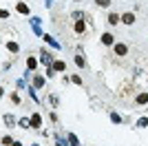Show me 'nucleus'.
<instances>
[{
  "mask_svg": "<svg viewBox=\"0 0 148 146\" xmlns=\"http://www.w3.org/2000/svg\"><path fill=\"white\" fill-rule=\"evenodd\" d=\"M40 124H42V115H40V113H33L31 120H29V126L31 128H40Z\"/></svg>",
  "mask_w": 148,
  "mask_h": 146,
  "instance_id": "obj_1",
  "label": "nucleus"
},
{
  "mask_svg": "<svg viewBox=\"0 0 148 146\" xmlns=\"http://www.w3.org/2000/svg\"><path fill=\"white\" fill-rule=\"evenodd\" d=\"M42 40H44V42H49L51 47L60 49V42H58V40H56V38H53V36H49V33H44V36H42Z\"/></svg>",
  "mask_w": 148,
  "mask_h": 146,
  "instance_id": "obj_2",
  "label": "nucleus"
},
{
  "mask_svg": "<svg viewBox=\"0 0 148 146\" xmlns=\"http://www.w3.org/2000/svg\"><path fill=\"white\" fill-rule=\"evenodd\" d=\"M135 104H137V106H144V104H148V93H139V95L135 97Z\"/></svg>",
  "mask_w": 148,
  "mask_h": 146,
  "instance_id": "obj_3",
  "label": "nucleus"
},
{
  "mask_svg": "<svg viewBox=\"0 0 148 146\" xmlns=\"http://www.w3.org/2000/svg\"><path fill=\"white\" fill-rule=\"evenodd\" d=\"M31 27L36 31V36H42V29H40V18H31Z\"/></svg>",
  "mask_w": 148,
  "mask_h": 146,
  "instance_id": "obj_4",
  "label": "nucleus"
},
{
  "mask_svg": "<svg viewBox=\"0 0 148 146\" xmlns=\"http://www.w3.org/2000/svg\"><path fill=\"white\" fill-rule=\"evenodd\" d=\"M128 53V47H126V44H115V55H126Z\"/></svg>",
  "mask_w": 148,
  "mask_h": 146,
  "instance_id": "obj_5",
  "label": "nucleus"
},
{
  "mask_svg": "<svg viewBox=\"0 0 148 146\" xmlns=\"http://www.w3.org/2000/svg\"><path fill=\"white\" fill-rule=\"evenodd\" d=\"M51 69H53V71H64V69H66V64H64V62H62V60H53V64H51Z\"/></svg>",
  "mask_w": 148,
  "mask_h": 146,
  "instance_id": "obj_6",
  "label": "nucleus"
},
{
  "mask_svg": "<svg viewBox=\"0 0 148 146\" xmlns=\"http://www.w3.org/2000/svg\"><path fill=\"white\" fill-rule=\"evenodd\" d=\"M40 60L44 62V64H53V58H51L49 51H42V55H40Z\"/></svg>",
  "mask_w": 148,
  "mask_h": 146,
  "instance_id": "obj_7",
  "label": "nucleus"
},
{
  "mask_svg": "<svg viewBox=\"0 0 148 146\" xmlns=\"http://www.w3.org/2000/svg\"><path fill=\"white\" fill-rule=\"evenodd\" d=\"M106 22H108V24H117V22H122V18H119L117 13H108V18H106Z\"/></svg>",
  "mask_w": 148,
  "mask_h": 146,
  "instance_id": "obj_8",
  "label": "nucleus"
},
{
  "mask_svg": "<svg viewBox=\"0 0 148 146\" xmlns=\"http://www.w3.org/2000/svg\"><path fill=\"white\" fill-rule=\"evenodd\" d=\"M40 86H44V78L42 75H36L33 78V89H40Z\"/></svg>",
  "mask_w": 148,
  "mask_h": 146,
  "instance_id": "obj_9",
  "label": "nucleus"
},
{
  "mask_svg": "<svg viewBox=\"0 0 148 146\" xmlns=\"http://www.w3.org/2000/svg\"><path fill=\"white\" fill-rule=\"evenodd\" d=\"M122 22L133 24V22H135V16H133V13H124V16H122Z\"/></svg>",
  "mask_w": 148,
  "mask_h": 146,
  "instance_id": "obj_10",
  "label": "nucleus"
},
{
  "mask_svg": "<svg viewBox=\"0 0 148 146\" xmlns=\"http://www.w3.org/2000/svg\"><path fill=\"white\" fill-rule=\"evenodd\" d=\"M75 64H77V67H86V62H84V58H82V53H80V51L75 53Z\"/></svg>",
  "mask_w": 148,
  "mask_h": 146,
  "instance_id": "obj_11",
  "label": "nucleus"
},
{
  "mask_svg": "<svg viewBox=\"0 0 148 146\" xmlns=\"http://www.w3.org/2000/svg\"><path fill=\"white\" fill-rule=\"evenodd\" d=\"M102 42H104L106 47H111V44H113V36H111V33H104V36H102Z\"/></svg>",
  "mask_w": 148,
  "mask_h": 146,
  "instance_id": "obj_12",
  "label": "nucleus"
},
{
  "mask_svg": "<svg viewBox=\"0 0 148 146\" xmlns=\"http://www.w3.org/2000/svg\"><path fill=\"white\" fill-rule=\"evenodd\" d=\"M7 49H9V51H11V53H18V42H7Z\"/></svg>",
  "mask_w": 148,
  "mask_h": 146,
  "instance_id": "obj_13",
  "label": "nucleus"
},
{
  "mask_svg": "<svg viewBox=\"0 0 148 146\" xmlns=\"http://www.w3.org/2000/svg\"><path fill=\"white\" fill-rule=\"evenodd\" d=\"M27 67H29V71H33V69L38 67V60L36 58H29V60H27Z\"/></svg>",
  "mask_w": 148,
  "mask_h": 146,
  "instance_id": "obj_14",
  "label": "nucleus"
},
{
  "mask_svg": "<svg viewBox=\"0 0 148 146\" xmlns=\"http://www.w3.org/2000/svg\"><path fill=\"white\" fill-rule=\"evenodd\" d=\"M18 11H20V13H25V16H27V13H29V7H27L25 2H18Z\"/></svg>",
  "mask_w": 148,
  "mask_h": 146,
  "instance_id": "obj_15",
  "label": "nucleus"
},
{
  "mask_svg": "<svg viewBox=\"0 0 148 146\" xmlns=\"http://www.w3.org/2000/svg\"><path fill=\"white\" fill-rule=\"evenodd\" d=\"M69 142H71V146H77V144H80V142H77V137H75L73 133L69 135Z\"/></svg>",
  "mask_w": 148,
  "mask_h": 146,
  "instance_id": "obj_16",
  "label": "nucleus"
},
{
  "mask_svg": "<svg viewBox=\"0 0 148 146\" xmlns=\"http://www.w3.org/2000/svg\"><path fill=\"white\" fill-rule=\"evenodd\" d=\"M95 2H97V7H108L111 5V0H95Z\"/></svg>",
  "mask_w": 148,
  "mask_h": 146,
  "instance_id": "obj_17",
  "label": "nucleus"
},
{
  "mask_svg": "<svg viewBox=\"0 0 148 146\" xmlns=\"http://www.w3.org/2000/svg\"><path fill=\"white\" fill-rule=\"evenodd\" d=\"M137 126H148V117H142V120H139V122H137Z\"/></svg>",
  "mask_w": 148,
  "mask_h": 146,
  "instance_id": "obj_18",
  "label": "nucleus"
},
{
  "mask_svg": "<svg viewBox=\"0 0 148 146\" xmlns=\"http://www.w3.org/2000/svg\"><path fill=\"white\" fill-rule=\"evenodd\" d=\"M18 124H20V126H22V128H25V126H29V120H27V117H22V120H20Z\"/></svg>",
  "mask_w": 148,
  "mask_h": 146,
  "instance_id": "obj_19",
  "label": "nucleus"
},
{
  "mask_svg": "<svg viewBox=\"0 0 148 146\" xmlns=\"http://www.w3.org/2000/svg\"><path fill=\"white\" fill-rule=\"evenodd\" d=\"M111 120H113V122H122V117H119L117 113H111Z\"/></svg>",
  "mask_w": 148,
  "mask_h": 146,
  "instance_id": "obj_20",
  "label": "nucleus"
},
{
  "mask_svg": "<svg viewBox=\"0 0 148 146\" xmlns=\"http://www.w3.org/2000/svg\"><path fill=\"white\" fill-rule=\"evenodd\" d=\"M13 122H16V120H13L11 115H5V124H13Z\"/></svg>",
  "mask_w": 148,
  "mask_h": 146,
  "instance_id": "obj_21",
  "label": "nucleus"
},
{
  "mask_svg": "<svg viewBox=\"0 0 148 146\" xmlns=\"http://www.w3.org/2000/svg\"><path fill=\"white\" fill-rule=\"evenodd\" d=\"M0 18H9V11H7V9H0Z\"/></svg>",
  "mask_w": 148,
  "mask_h": 146,
  "instance_id": "obj_22",
  "label": "nucleus"
},
{
  "mask_svg": "<svg viewBox=\"0 0 148 146\" xmlns=\"http://www.w3.org/2000/svg\"><path fill=\"white\" fill-rule=\"evenodd\" d=\"M11 146H22V144H20V142H13V144Z\"/></svg>",
  "mask_w": 148,
  "mask_h": 146,
  "instance_id": "obj_23",
  "label": "nucleus"
},
{
  "mask_svg": "<svg viewBox=\"0 0 148 146\" xmlns=\"http://www.w3.org/2000/svg\"><path fill=\"white\" fill-rule=\"evenodd\" d=\"M33 146H40V144H33Z\"/></svg>",
  "mask_w": 148,
  "mask_h": 146,
  "instance_id": "obj_24",
  "label": "nucleus"
}]
</instances>
